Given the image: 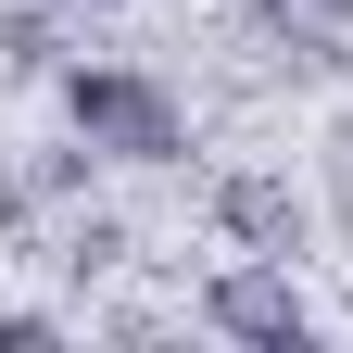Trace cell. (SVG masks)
Returning <instances> with one entry per match:
<instances>
[{"mask_svg":"<svg viewBox=\"0 0 353 353\" xmlns=\"http://www.w3.org/2000/svg\"><path fill=\"white\" fill-rule=\"evenodd\" d=\"M51 341H63L51 316H0V353H51Z\"/></svg>","mask_w":353,"mask_h":353,"instance_id":"277c9868","label":"cell"},{"mask_svg":"<svg viewBox=\"0 0 353 353\" xmlns=\"http://www.w3.org/2000/svg\"><path fill=\"white\" fill-rule=\"evenodd\" d=\"M51 13H126V0H51Z\"/></svg>","mask_w":353,"mask_h":353,"instance_id":"5b68a950","label":"cell"},{"mask_svg":"<svg viewBox=\"0 0 353 353\" xmlns=\"http://www.w3.org/2000/svg\"><path fill=\"white\" fill-rule=\"evenodd\" d=\"M214 228L240 252H303V190L290 176H228V190H214Z\"/></svg>","mask_w":353,"mask_h":353,"instance_id":"3957f363","label":"cell"},{"mask_svg":"<svg viewBox=\"0 0 353 353\" xmlns=\"http://www.w3.org/2000/svg\"><path fill=\"white\" fill-rule=\"evenodd\" d=\"M63 126L101 164H190V101L152 63H63Z\"/></svg>","mask_w":353,"mask_h":353,"instance_id":"6da1fadb","label":"cell"},{"mask_svg":"<svg viewBox=\"0 0 353 353\" xmlns=\"http://www.w3.org/2000/svg\"><path fill=\"white\" fill-rule=\"evenodd\" d=\"M202 328L214 341H252V353H303V341H316V303L290 290V252H240V265H214Z\"/></svg>","mask_w":353,"mask_h":353,"instance_id":"7a4b0ae2","label":"cell"}]
</instances>
